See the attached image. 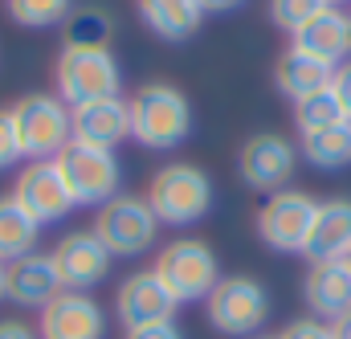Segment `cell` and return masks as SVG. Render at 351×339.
<instances>
[{
	"mask_svg": "<svg viewBox=\"0 0 351 339\" xmlns=\"http://www.w3.org/2000/svg\"><path fill=\"white\" fill-rule=\"evenodd\" d=\"M131 110V139L152 152H176L192 135V102L184 90L168 82H147L127 98Z\"/></svg>",
	"mask_w": 351,
	"mask_h": 339,
	"instance_id": "obj_1",
	"label": "cell"
},
{
	"mask_svg": "<svg viewBox=\"0 0 351 339\" xmlns=\"http://www.w3.org/2000/svg\"><path fill=\"white\" fill-rule=\"evenodd\" d=\"M147 204L160 225H196L213 209V180L196 164H164L147 184Z\"/></svg>",
	"mask_w": 351,
	"mask_h": 339,
	"instance_id": "obj_2",
	"label": "cell"
},
{
	"mask_svg": "<svg viewBox=\"0 0 351 339\" xmlns=\"http://www.w3.org/2000/svg\"><path fill=\"white\" fill-rule=\"evenodd\" d=\"M208 307V323L213 331L229 339H254L269 319V294L258 278L250 274H229L213 286V294L204 299Z\"/></svg>",
	"mask_w": 351,
	"mask_h": 339,
	"instance_id": "obj_3",
	"label": "cell"
},
{
	"mask_svg": "<svg viewBox=\"0 0 351 339\" xmlns=\"http://www.w3.org/2000/svg\"><path fill=\"white\" fill-rule=\"evenodd\" d=\"M156 278L172 290L176 303H204L213 286L221 282V266L208 242L196 237H176L156 254Z\"/></svg>",
	"mask_w": 351,
	"mask_h": 339,
	"instance_id": "obj_4",
	"label": "cell"
},
{
	"mask_svg": "<svg viewBox=\"0 0 351 339\" xmlns=\"http://www.w3.org/2000/svg\"><path fill=\"white\" fill-rule=\"evenodd\" d=\"M12 123L21 135V152L29 160H58L66 143H74L70 106L58 94H25L12 106Z\"/></svg>",
	"mask_w": 351,
	"mask_h": 339,
	"instance_id": "obj_5",
	"label": "cell"
},
{
	"mask_svg": "<svg viewBox=\"0 0 351 339\" xmlns=\"http://www.w3.org/2000/svg\"><path fill=\"white\" fill-rule=\"evenodd\" d=\"M94 233L114 257H139L147 254L160 237V217L152 213L147 196L119 192L94 213Z\"/></svg>",
	"mask_w": 351,
	"mask_h": 339,
	"instance_id": "obj_6",
	"label": "cell"
},
{
	"mask_svg": "<svg viewBox=\"0 0 351 339\" xmlns=\"http://www.w3.org/2000/svg\"><path fill=\"white\" fill-rule=\"evenodd\" d=\"M53 78H58V98L70 110L98 98H119L123 90V74L110 49H62Z\"/></svg>",
	"mask_w": 351,
	"mask_h": 339,
	"instance_id": "obj_7",
	"label": "cell"
},
{
	"mask_svg": "<svg viewBox=\"0 0 351 339\" xmlns=\"http://www.w3.org/2000/svg\"><path fill=\"white\" fill-rule=\"evenodd\" d=\"M58 168L70 184L74 204L102 209L106 200H114L123 192V168L119 156L106 148H90V143H66L58 156Z\"/></svg>",
	"mask_w": 351,
	"mask_h": 339,
	"instance_id": "obj_8",
	"label": "cell"
},
{
	"mask_svg": "<svg viewBox=\"0 0 351 339\" xmlns=\"http://www.w3.org/2000/svg\"><path fill=\"white\" fill-rule=\"evenodd\" d=\"M315 213H319V200L298 192V188L269 192V200L258 209V237L274 254H302L311 225H315Z\"/></svg>",
	"mask_w": 351,
	"mask_h": 339,
	"instance_id": "obj_9",
	"label": "cell"
},
{
	"mask_svg": "<svg viewBox=\"0 0 351 339\" xmlns=\"http://www.w3.org/2000/svg\"><path fill=\"white\" fill-rule=\"evenodd\" d=\"M298 168V148L278 135V131H258L241 143L237 152V172L254 192H282Z\"/></svg>",
	"mask_w": 351,
	"mask_h": 339,
	"instance_id": "obj_10",
	"label": "cell"
},
{
	"mask_svg": "<svg viewBox=\"0 0 351 339\" xmlns=\"http://www.w3.org/2000/svg\"><path fill=\"white\" fill-rule=\"evenodd\" d=\"M8 196H12L37 225L62 221V217H70V209H78L74 196H70L66 176L58 168V160H29V168L16 176V184H12Z\"/></svg>",
	"mask_w": 351,
	"mask_h": 339,
	"instance_id": "obj_11",
	"label": "cell"
},
{
	"mask_svg": "<svg viewBox=\"0 0 351 339\" xmlns=\"http://www.w3.org/2000/svg\"><path fill=\"white\" fill-rule=\"evenodd\" d=\"M176 303L172 290L156 278V270H139L127 274L114 290V319L123 323V331L131 327H147V323H168L176 319Z\"/></svg>",
	"mask_w": 351,
	"mask_h": 339,
	"instance_id": "obj_12",
	"label": "cell"
},
{
	"mask_svg": "<svg viewBox=\"0 0 351 339\" xmlns=\"http://www.w3.org/2000/svg\"><path fill=\"white\" fill-rule=\"evenodd\" d=\"M41 339H106V311L86 290H62L37 319Z\"/></svg>",
	"mask_w": 351,
	"mask_h": 339,
	"instance_id": "obj_13",
	"label": "cell"
},
{
	"mask_svg": "<svg viewBox=\"0 0 351 339\" xmlns=\"http://www.w3.org/2000/svg\"><path fill=\"white\" fill-rule=\"evenodd\" d=\"M110 261L114 254L98 242L94 229H78V233H66L58 246H53V266L62 274V286L66 290H94L98 282H106L110 274Z\"/></svg>",
	"mask_w": 351,
	"mask_h": 339,
	"instance_id": "obj_14",
	"label": "cell"
},
{
	"mask_svg": "<svg viewBox=\"0 0 351 339\" xmlns=\"http://www.w3.org/2000/svg\"><path fill=\"white\" fill-rule=\"evenodd\" d=\"M62 274L53 266V254H25L8 261V303L25 311H45L62 294Z\"/></svg>",
	"mask_w": 351,
	"mask_h": 339,
	"instance_id": "obj_15",
	"label": "cell"
},
{
	"mask_svg": "<svg viewBox=\"0 0 351 339\" xmlns=\"http://www.w3.org/2000/svg\"><path fill=\"white\" fill-rule=\"evenodd\" d=\"M70 123H74V143H90V148H106L114 152L123 139H131V110H127V98H98L86 106H74L70 110Z\"/></svg>",
	"mask_w": 351,
	"mask_h": 339,
	"instance_id": "obj_16",
	"label": "cell"
},
{
	"mask_svg": "<svg viewBox=\"0 0 351 339\" xmlns=\"http://www.w3.org/2000/svg\"><path fill=\"white\" fill-rule=\"evenodd\" d=\"M302 299L311 307L315 319L335 323L351 311V270L348 261H311L306 278H302Z\"/></svg>",
	"mask_w": 351,
	"mask_h": 339,
	"instance_id": "obj_17",
	"label": "cell"
},
{
	"mask_svg": "<svg viewBox=\"0 0 351 339\" xmlns=\"http://www.w3.org/2000/svg\"><path fill=\"white\" fill-rule=\"evenodd\" d=\"M290 45L302 49V54H311V58H319L323 66L339 70L351 58V12H343V8H323L306 29H298L290 37Z\"/></svg>",
	"mask_w": 351,
	"mask_h": 339,
	"instance_id": "obj_18",
	"label": "cell"
},
{
	"mask_svg": "<svg viewBox=\"0 0 351 339\" xmlns=\"http://www.w3.org/2000/svg\"><path fill=\"white\" fill-rule=\"evenodd\" d=\"M351 250V200L335 196V200H319L311 237L302 246V254L311 261H339Z\"/></svg>",
	"mask_w": 351,
	"mask_h": 339,
	"instance_id": "obj_19",
	"label": "cell"
},
{
	"mask_svg": "<svg viewBox=\"0 0 351 339\" xmlns=\"http://www.w3.org/2000/svg\"><path fill=\"white\" fill-rule=\"evenodd\" d=\"M335 78V70L331 66H323L319 58H311V54H302V49H286L282 58H278V66H274V86L290 98V102H302L306 94H319V90H327Z\"/></svg>",
	"mask_w": 351,
	"mask_h": 339,
	"instance_id": "obj_20",
	"label": "cell"
},
{
	"mask_svg": "<svg viewBox=\"0 0 351 339\" xmlns=\"http://www.w3.org/2000/svg\"><path fill=\"white\" fill-rule=\"evenodd\" d=\"M139 16L160 41H188L200 29L204 8L200 0H139Z\"/></svg>",
	"mask_w": 351,
	"mask_h": 339,
	"instance_id": "obj_21",
	"label": "cell"
},
{
	"mask_svg": "<svg viewBox=\"0 0 351 339\" xmlns=\"http://www.w3.org/2000/svg\"><path fill=\"white\" fill-rule=\"evenodd\" d=\"M298 156H306V164H315L323 172L348 168L351 164V119L348 123H335V127H323V131L298 135Z\"/></svg>",
	"mask_w": 351,
	"mask_h": 339,
	"instance_id": "obj_22",
	"label": "cell"
},
{
	"mask_svg": "<svg viewBox=\"0 0 351 339\" xmlns=\"http://www.w3.org/2000/svg\"><path fill=\"white\" fill-rule=\"evenodd\" d=\"M37 237H41V225L12 196H0V261L8 266L25 254H37Z\"/></svg>",
	"mask_w": 351,
	"mask_h": 339,
	"instance_id": "obj_23",
	"label": "cell"
},
{
	"mask_svg": "<svg viewBox=\"0 0 351 339\" xmlns=\"http://www.w3.org/2000/svg\"><path fill=\"white\" fill-rule=\"evenodd\" d=\"M66 33V49H106L114 37V21L102 8H70V16L62 21Z\"/></svg>",
	"mask_w": 351,
	"mask_h": 339,
	"instance_id": "obj_24",
	"label": "cell"
},
{
	"mask_svg": "<svg viewBox=\"0 0 351 339\" xmlns=\"http://www.w3.org/2000/svg\"><path fill=\"white\" fill-rule=\"evenodd\" d=\"M294 123H298V135L306 131H323V127H335V123H348L335 90H319V94H306L302 102H294Z\"/></svg>",
	"mask_w": 351,
	"mask_h": 339,
	"instance_id": "obj_25",
	"label": "cell"
},
{
	"mask_svg": "<svg viewBox=\"0 0 351 339\" xmlns=\"http://www.w3.org/2000/svg\"><path fill=\"white\" fill-rule=\"evenodd\" d=\"M4 8L25 29H49L70 16V0H4Z\"/></svg>",
	"mask_w": 351,
	"mask_h": 339,
	"instance_id": "obj_26",
	"label": "cell"
},
{
	"mask_svg": "<svg viewBox=\"0 0 351 339\" xmlns=\"http://www.w3.org/2000/svg\"><path fill=\"white\" fill-rule=\"evenodd\" d=\"M323 8H331L327 0H269V21L282 29V33H298V29H306Z\"/></svg>",
	"mask_w": 351,
	"mask_h": 339,
	"instance_id": "obj_27",
	"label": "cell"
},
{
	"mask_svg": "<svg viewBox=\"0 0 351 339\" xmlns=\"http://www.w3.org/2000/svg\"><path fill=\"white\" fill-rule=\"evenodd\" d=\"M16 160H25V152H21V135H16V123H12V110H0V172L12 168Z\"/></svg>",
	"mask_w": 351,
	"mask_h": 339,
	"instance_id": "obj_28",
	"label": "cell"
},
{
	"mask_svg": "<svg viewBox=\"0 0 351 339\" xmlns=\"http://www.w3.org/2000/svg\"><path fill=\"white\" fill-rule=\"evenodd\" d=\"M278 339H331V323H323V319H294V323H286Z\"/></svg>",
	"mask_w": 351,
	"mask_h": 339,
	"instance_id": "obj_29",
	"label": "cell"
},
{
	"mask_svg": "<svg viewBox=\"0 0 351 339\" xmlns=\"http://www.w3.org/2000/svg\"><path fill=\"white\" fill-rule=\"evenodd\" d=\"M123 339H184V331L176 327V319L168 323H147V327H131Z\"/></svg>",
	"mask_w": 351,
	"mask_h": 339,
	"instance_id": "obj_30",
	"label": "cell"
},
{
	"mask_svg": "<svg viewBox=\"0 0 351 339\" xmlns=\"http://www.w3.org/2000/svg\"><path fill=\"white\" fill-rule=\"evenodd\" d=\"M331 90H335V98H339L343 115L351 119V62H343V66L335 70V78H331Z\"/></svg>",
	"mask_w": 351,
	"mask_h": 339,
	"instance_id": "obj_31",
	"label": "cell"
},
{
	"mask_svg": "<svg viewBox=\"0 0 351 339\" xmlns=\"http://www.w3.org/2000/svg\"><path fill=\"white\" fill-rule=\"evenodd\" d=\"M0 339H41V336L25 319H0Z\"/></svg>",
	"mask_w": 351,
	"mask_h": 339,
	"instance_id": "obj_32",
	"label": "cell"
},
{
	"mask_svg": "<svg viewBox=\"0 0 351 339\" xmlns=\"http://www.w3.org/2000/svg\"><path fill=\"white\" fill-rule=\"evenodd\" d=\"M237 4H245V0H200L204 12H233Z\"/></svg>",
	"mask_w": 351,
	"mask_h": 339,
	"instance_id": "obj_33",
	"label": "cell"
},
{
	"mask_svg": "<svg viewBox=\"0 0 351 339\" xmlns=\"http://www.w3.org/2000/svg\"><path fill=\"white\" fill-rule=\"evenodd\" d=\"M331 339H351V311L343 315V319L331 323Z\"/></svg>",
	"mask_w": 351,
	"mask_h": 339,
	"instance_id": "obj_34",
	"label": "cell"
},
{
	"mask_svg": "<svg viewBox=\"0 0 351 339\" xmlns=\"http://www.w3.org/2000/svg\"><path fill=\"white\" fill-rule=\"evenodd\" d=\"M4 299H8V266L0 261V303H4Z\"/></svg>",
	"mask_w": 351,
	"mask_h": 339,
	"instance_id": "obj_35",
	"label": "cell"
},
{
	"mask_svg": "<svg viewBox=\"0 0 351 339\" xmlns=\"http://www.w3.org/2000/svg\"><path fill=\"white\" fill-rule=\"evenodd\" d=\"M327 4H331V8H343V4H348V0H327Z\"/></svg>",
	"mask_w": 351,
	"mask_h": 339,
	"instance_id": "obj_36",
	"label": "cell"
},
{
	"mask_svg": "<svg viewBox=\"0 0 351 339\" xmlns=\"http://www.w3.org/2000/svg\"><path fill=\"white\" fill-rule=\"evenodd\" d=\"M343 261H348V270H351V250H348V254H343Z\"/></svg>",
	"mask_w": 351,
	"mask_h": 339,
	"instance_id": "obj_37",
	"label": "cell"
},
{
	"mask_svg": "<svg viewBox=\"0 0 351 339\" xmlns=\"http://www.w3.org/2000/svg\"><path fill=\"white\" fill-rule=\"evenodd\" d=\"M254 339H278V336H254Z\"/></svg>",
	"mask_w": 351,
	"mask_h": 339,
	"instance_id": "obj_38",
	"label": "cell"
}]
</instances>
